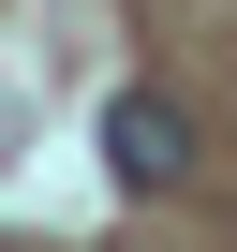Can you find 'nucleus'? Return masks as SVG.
<instances>
[{
	"instance_id": "1",
	"label": "nucleus",
	"mask_w": 237,
	"mask_h": 252,
	"mask_svg": "<svg viewBox=\"0 0 237 252\" xmlns=\"http://www.w3.org/2000/svg\"><path fill=\"white\" fill-rule=\"evenodd\" d=\"M104 163H118V193H163V178L193 163V119L148 104V89H118V104H104Z\"/></svg>"
}]
</instances>
